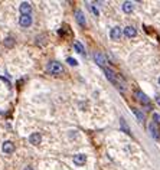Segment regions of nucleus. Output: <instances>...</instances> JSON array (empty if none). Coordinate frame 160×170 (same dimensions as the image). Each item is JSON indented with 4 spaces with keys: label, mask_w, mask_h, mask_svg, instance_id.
Here are the masks:
<instances>
[{
    "label": "nucleus",
    "mask_w": 160,
    "mask_h": 170,
    "mask_svg": "<svg viewBox=\"0 0 160 170\" xmlns=\"http://www.w3.org/2000/svg\"><path fill=\"white\" fill-rule=\"evenodd\" d=\"M124 35H126L127 38H134V36L137 35V30L134 29L133 26H127L126 29H124Z\"/></svg>",
    "instance_id": "nucleus-13"
},
{
    "label": "nucleus",
    "mask_w": 160,
    "mask_h": 170,
    "mask_svg": "<svg viewBox=\"0 0 160 170\" xmlns=\"http://www.w3.org/2000/svg\"><path fill=\"white\" fill-rule=\"evenodd\" d=\"M153 120H154L156 124H160V114H157V113L153 114Z\"/></svg>",
    "instance_id": "nucleus-21"
},
{
    "label": "nucleus",
    "mask_w": 160,
    "mask_h": 170,
    "mask_svg": "<svg viewBox=\"0 0 160 170\" xmlns=\"http://www.w3.org/2000/svg\"><path fill=\"white\" fill-rule=\"evenodd\" d=\"M157 102H159V104H160V97H157Z\"/></svg>",
    "instance_id": "nucleus-23"
},
{
    "label": "nucleus",
    "mask_w": 160,
    "mask_h": 170,
    "mask_svg": "<svg viewBox=\"0 0 160 170\" xmlns=\"http://www.w3.org/2000/svg\"><path fill=\"white\" fill-rule=\"evenodd\" d=\"M159 84H160V78H159Z\"/></svg>",
    "instance_id": "nucleus-24"
},
{
    "label": "nucleus",
    "mask_w": 160,
    "mask_h": 170,
    "mask_svg": "<svg viewBox=\"0 0 160 170\" xmlns=\"http://www.w3.org/2000/svg\"><path fill=\"white\" fill-rule=\"evenodd\" d=\"M94 59H95V64L100 65V66H102V68H104L105 64H107L105 56H104V55H102L101 52H95V53H94Z\"/></svg>",
    "instance_id": "nucleus-5"
},
{
    "label": "nucleus",
    "mask_w": 160,
    "mask_h": 170,
    "mask_svg": "<svg viewBox=\"0 0 160 170\" xmlns=\"http://www.w3.org/2000/svg\"><path fill=\"white\" fill-rule=\"evenodd\" d=\"M74 48H75V51H77L78 53H81V55H85V49H84V46H82L81 42H75Z\"/></svg>",
    "instance_id": "nucleus-15"
},
{
    "label": "nucleus",
    "mask_w": 160,
    "mask_h": 170,
    "mask_svg": "<svg viewBox=\"0 0 160 170\" xmlns=\"http://www.w3.org/2000/svg\"><path fill=\"white\" fill-rule=\"evenodd\" d=\"M85 162H87L85 154H75L74 156V163L77 166H82V164H85Z\"/></svg>",
    "instance_id": "nucleus-11"
},
{
    "label": "nucleus",
    "mask_w": 160,
    "mask_h": 170,
    "mask_svg": "<svg viewBox=\"0 0 160 170\" xmlns=\"http://www.w3.org/2000/svg\"><path fill=\"white\" fill-rule=\"evenodd\" d=\"M133 113L136 114V117H137L140 121H144V115H143V114L140 113V111H138V110H133Z\"/></svg>",
    "instance_id": "nucleus-17"
},
{
    "label": "nucleus",
    "mask_w": 160,
    "mask_h": 170,
    "mask_svg": "<svg viewBox=\"0 0 160 170\" xmlns=\"http://www.w3.org/2000/svg\"><path fill=\"white\" fill-rule=\"evenodd\" d=\"M88 9H89V10H91V12H92V13H94V15H95V16H98V10H97V9H95V6H92V4H91V3H88Z\"/></svg>",
    "instance_id": "nucleus-20"
},
{
    "label": "nucleus",
    "mask_w": 160,
    "mask_h": 170,
    "mask_svg": "<svg viewBox=\"0 0 160 170\" xmlns=\"http://www.w3.org/2000/svg\"><path fill=\"white\" fill-rule=\"evenodd\" d=\"M120 123H121V127H123V130H126V133H128V134H130V129H128V125H127L126 123H124L123 118L120 120Z\"/></svg>",
    "instance_id": "nucleus-18"
},
{
    "label": "nucleus",
    "mask_w": 160,
    "mask_h": 170,
    "mask_svg": "<svg viewBox=\"0 0 160 170\" xmlns=\"http://www.w3.org/2000/svg\"><path fill=\"white\" fill-rule=\"evenodd\" d=\"M19 25L22 27H29L32 25V16L30 15H22L19 17Z\"/></svg>",
    "instance_id": "nucleus-2"
},
{
    "label": "nucleus",
    "mask_w": 160,
    "mask_h": 170,
    "mask_svg": "<svg viewBox=\"0 0 160 170\" xmlns=\"http://www.w3.org/2000/svg\"><path fill=\"white\" fill-rule=\"evenodd\" d=\"M136 98L138 100V101L142 102L143 105H150V100L149 97L144 94V92H142V91H136Z\"/></svg>",
    "instance_id": "nucleus-4"
},
{
    "label": "nucleus",
    "mask_w": 160,
    "mask_h": 170,
    "mask_svg": "<svg viewBox=\"0 0 160 170\" xmlns=\"http://www.w3.org/2000/svg\"><path fill=\"white\" fill-rule=\"evenodd\" d=\"M110 38L114 39V41H117V39L121 38V27H118V26L112 27L111 32H110Z\"/></svg>",
    "instance_id": "nucleus-10"
},
{
    "label": "nucleus",
    "mask_w": 160,
    "mask_h": 170,
    "mask_svg": "<svg viewBox=\"0 0 160 170\" xmlns=\"http://www.w3.org/2000/svg\"><path fill=\"white\" fill-rule=\"evenodd\" d=\"M13 45H15V39H13V38L9 36V38L4 39V46H6V48H12Z\"/></svg>",
    "instance_id": "nucleus-16"
},
{
    "label": "nucleus",
    "mask_w": 160,
    "mask_h": 170,
    "mask_svg": "<svg viewBox=\"0 0 160 170\" xmlns=\"http://www.w3.org/2000/svg\"><path fill=\"white\" fill-rule=\"evenodd\" d=\"M102 69H104V72H105V76H107V78H108V81H110V82H112V84H116L117 87H118V88H120V90H121V87H120V84H118V82H117L116 74H114V72H112V71H111V69H108V68H105V66H104V68H102Z\"/></svg>",
    "instance_id": "nucleus-3"
},
{
    "label": "nucleus",
    "mask_w": 160,
    "mask_h": 170,
    "mask_svg": "<svg viewBox=\"0 0 160 170\" xmlns=\"http://www.w3.org/2000/svg\"><path fill=\"white\" fill-rule=\"evenodd\" d=\"M75 17H77V22H78L82 27H85V25H87V23H85V17H84V15H82L81 10L75 12Z\"/></svg>",
    "instance_id": "nucleus-12"
},
{
    "label": "nucleus",
    "mask_w": 160,
    "mask_h": 170,
    "mask_svg": "<svg viewBox=\"0 0 160 170\" xmlns=\"http://www.w3.org/2000/svg\"><path fill=\"white\" fill-rule=\"evenodd\" d=\"M67 62L69 65H72V66H77V65H78V62H77V59H74V58H68L67 59Z\"/></svg>",
    "instance_id": "nucleus-19"
},
{
    "label": "nucleus",
    "mask_w": 160,
    "mask_h": 170,
    "mask_svg": "<svg viewBox=\"0 0 160 170\" xmlns=\"http://www.w3.org/2000/svg\"><path fill=\"white\" fill-rule=\"evenodd\" d=\"M134 6L131 2H124L123 3V12H126V13H130V12H133Z\"/></svg>",
    "instance_id": "nucleus-14"
},
{
    "label": "nucleus",
    "mask_w": 160,
    "mask_h": 170,
    "mask_svg": "<svg viewBox=\"0 0 160 170\" xmlns=\"http://www.w3.org/2000/svg\"><path fill=\"white\" fill-rule=\"evenodd\" d=\"M149 130H150V133H152V136H153V138L154 140H159V127H157V124L154 123V121H152L149 124Z\"/></svg>",
    "instance_id": "nucleus-8"
},
{
    "label": "nucleus",
    "mask_w": 160,
    "mask_h": 170,
    "mask_svg": "<svg viewBox=\"0 0 160 170\" xmlns=\"http://www.w3.org/2000/svg\"><path fill=\"white\" fill-rule=\"evenodd\" d=\"M25 170H33V169H32L30 166H28V167H25Z\"/></svg>",
    "instance_id": "nucleus-22"
},
{
    "label": "nucleus",
    "mask_w": 160,
    "mask_h": 170,
    "mask_svg": "<svg viewBox=\"0 0 160 170\" xmlns=\"http://www.w3.org/2000/svg\"><path fill=\"white\" fill-rule=\"evenodd\" d=\"M42 141V136L41 133H32L29 136V143L33 144V146H38V144H41Z\"/></svg>",
    "instance_id": "nucleus-6"
},
{
    "label": "nucleus",
    "mask_w": 160,
    "mask_h": 170,
    "mask_svg": "<svg viewBox=\"0 0 160 170\" xmlns=\"http://www.w3.org/2000/svg\"><path fill=\"white\" fill-rule=\"evenodd\" d=\"M19 10H20L22 15H30V12H32V6H30L28 2H23V3L20 4V7H19Z\"/></svg>",
    "instance_id": "nucleus-9"
},
{
    "label": "nucleus",
    "mask_w": 160,
    "mask_h": 170,
    "mask_svg": "<svg viewBox=\"0 0 160 170\" xmlns=\"http://www.w3.org/2000/svg\"><path fill=\"white\" fill-rule=\"evenodd\" d=\"M2 150H3V153H6V154H12V153L15 151V144L12 143V141H4L3 146H2Z\"/></svg>",
    "instance_id": "nucleus-7"
},
{
    "label": "nucleus",
    "mask_w": 160,
    "mask_h": 170,
    "mask_svg": "<svg viewBox=\"0 0 160 170\" xmlns=\"http://www.w3.org/2000/svg\"><path fill=\"white\" fill-rule=\"evenodd\" d=\"M46 71H48L49 74H52V75H59V74L63 72V66L59 62L52 61V62H49V64L46 65Z\"/></svg>",
    "instance_id": "nucleus-1"
}]
</instances>
